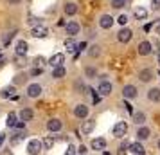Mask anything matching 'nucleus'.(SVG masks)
<instances>
[{
    "label": "nucleus",
    "instance_id": "40",
    "mask_svg": "<svg viewBox=\"0 0 160 155\" xmlns=\"http://www.w3.org/2000/svg\"><path fill=\"white\" fill-rule=\"evenodd\" d=\"M63 155H78V148L76 146H72V144H70V146L67 148V152Z\"/></svg>",
    "mask_w": 160,
    "mask_h": 155
},
{
    "label": "nucleus",
    "instance_id": "22",
    "mask_svg": "<svg viewBox=\"0 0 160 155\" xmlns=\"http://www.w3.org/2000/svg\"><path fill=\"white\" fill-rule=\"evenodd\" d=\"M138 80L142 83H149L153 80V70L151 69H142V70H138Z\"/></svg>",
    "mask_w": 160,
    "mask_h": 155
},
{
    "label": "nucleus",
    "instance_id": "44",
    "mask_svg": "<svg viewBox=\"0 0 160 155\" xmlns=\"http://www.w3.org/2000/svg\"><path fill=\"white\" fill-rule=\"evenodd\" d=\"M151 9L153 11H158L160 9V0H151Z\"/></svg>",
    "mask_w": 160,
    "mask_h": 155
},
{
    "label": "nucleus",
    "instance_id": "19",
    "mask_svg": "<svg viewBox=\"0 0 160 155\" xmlns=\"http://www.w3.org/2000/svg\"><path fill=\"white\" fill-rule=\"evenodd\" d=\"M15 92H16L15 85H8V87H4V89L0 90V97H4V99H13V97H15Z\"/></svg>",
    "mask_w": 160,
    "mask_h": 155
},
{
    "label": "nucleus",
    "instance_id": "46",
    "mask_svg": "<svg viewBox=\"0 0 160 155\" xmlns=\"http://www.w3.org/2000/svg\"><path fill=\"white\" fill-rule=\"evenodd\" d=\"M6 137H8V135H6V133H4V132L0 133V148L4 146V142H6Z\"/></svg>",
    "mask_w": 160,
    "mask_h": 155
},
{
    "label": "nucleus",
    "instance_id": "52",
    "mask_svg": "<svg viewBox=\"0 0 160 155\" xmlns=\"http://www.w3.org/2000/svg\"><path fill=\"white\" fill-rule=\"evenodd\" d=\"M157 148H158V150H160V139L157 141Z\"/></svg>",
    "mask_w": 160,
    "mask_h": 155
},
{
    "label": "nucleus",
    "instance_id": "45",
    "mask_svg": "<svg viewBox=\"0 0 160 155\" xmlns=\"http://www.w3.org/2000/svg\"><path fill=\"white\" fill-rule=\"evenodd\" d=\"M85 49H88V44H87V42H81V44H78V51L83 52Z\"/></svg>",
    "mask_w": 160,
    "mask_h": 155
},
{
    "label": "nucleus",
    "instance_id": "20",
    "mask_svg": "<svg viewBox=\"0 0 160 155\" xmlns=\"http://www.w3.org/2000/svg\"><path fill=\"white\" fill-rule=\"evenodd\" d=\"M18 117H20V121H23V123H29V121H32V117H34V112L25 106V108H22V110H20Z\"/></svg>",
    "mask_w": 160,
    "mask_h": 155
},
{
    "label": "nucleus",
    "instance_id": "26",
    "mask_svg": "<svg viewBox=\"0 0 160 155\" xmlns=\"http://www.w3.org/2000/svg\"><path fill=\"white\" fill-rule=\"evenodd\" d=\"M27 78H29L27 74H23V72H18V74L15 76V78H13V83H11V85H15V87H20V85H25V83H27Z\"/></svg>",
    "mask_w": 160,
    "mask_h": 155
},
{
    "label": "nucleus",
    "instance_id": "28",
    "mask_svg": "<svg viewBox=\"0 0 160 155\" xmlns=\"http://www.w3.org/2000/svg\"><path fill=\"white\" fill-rule=\"evenodd\" d=\"M65 76H67V69L63 65L52 69V78H54V80H61V78H65Z\"/></svg>",
    "mask_w": 160,
    "mask_h": 155
},
{
    "label": "nucleus",
    "instance_id": "27",
    "mask_svg": "<svg viewBox=\"0 0 160 155\" xmlns=\"http://www.w3.org/2000/svg\"><path fill=\"white\" fill-rule=\"evenodd\" d=\"M148 15H149V11H148L146 8H135V11H133L135 20H146V18H148Z\"/></svg>",
    "mask_w": 160,
    "mask_h": 155
},
{
    "label": "nucleus",
    "instance_id": "25",
    "mask_svg": "<svg viewBox=\"0 0 160 155\" xmlns=\"http://www.w3.org/2000/svg\"><path fill=\"white\" fill-rule=\"evenodd\" d=\"M131 121L135 123V125L138 126H142L146 123V114L142 110H138V112H133V116H131Z\"/></svg>",
    "mask_w": 160,
    "mask_h": 155
},
{
    "label": "nucleus",
    "instance_id": "31",
    "mask_svg": "<svg viewBox=\"0 0 160 155\" xmlns=\"http://www.w3.org/2000/svg\"><path fill=\"white\" fill-rule=\"evenodd\" d=\"M87 52L90 58H99L101 56V45H90Z\"/></svg>",
    "mask_w": 160,
    "mask_h": 155
},
{
    "label": "nucleus",
    "instance_id": "9",
    "mask_svg": "<svg viewBox=\"0 0 160 155\" xmlns=\"http://www.w3.org/2000/svg\"><path fill=\"white\" fill-rule=\"evenodd\" d=\"M122 96H124V99H135V97L138 96L137 87H135V85H131V83L124 85V87H122Z\"/></svg>",
    "mask_w": 160,
    "mask_h": 155
},
{
    "label": "nucleus",
    "instance_id": "10",
    "mask_svg": "<svg viewBox=\"0 0 160 155\" xmlns=\"http://www.w3.org/2000/svg\"><path fill=\"white\" fill-rule=\"evenodd\" d=\"M61 128H63V123H61V119L52 117V119H49V121H47V130H49V132L58 133V132H61Z\"/></svg>",
    "mask_w": 160,
    "mask_h": 155
},
{
    "label": "nucleus",
    "instance_id": "11",
    "mask_svg": "<svg viewBox=\"0 0 160 155\" xmlns=\"http://www.w3.org/2000/svg\"><path fill=\"white\" fill-rule=\"evenodd\" d=\"M27 52H29L27 40H18L15 44V54H18V56H27Z\"/></svg>",
    "mask_w": 160,
    "mask_h": 155
},
{
    "label": "nucleus",
    "instance_id": "51",
    "mask_svg": "<svg viewBox=\"0 0 160 155\" xmlns=\"http://www.w3.org/2000/svg\"><path fill=\"white\" fill-rule=\"evenodd\" d=\"M20 2H22V0H9V4H11V6H18Z\"/></svg>",
    "mask_w": 160,
    "mask_h": 155
},
{
    "label": "nucleus",
    "instance_id": "49",
    "mask_svg": "<svg viewBox=\"0 0 160 155\" xmlns=\"http://www.w3.org/2000/svg\"><path fill=\"white\" fill-rule=\"evenodd\" d=\"M151 27H153V23H146V25H144V31H146V33H149V31H151Z\"/></svg>",
    "mask_w": 160,
    "mask_h": 155
},
{
    "label": "nucleus",
    "instance_id": "3",
    "mask_svg": "<svg viewBox=\"0 0 160 155\" xmlns=\"http://www.w3.org/2000/svg\"><path fill=\"white\" fill-rule=\"evenodd\" d=\"M27 97H31V99H38V97L43 94V87L40 85V83H31V85H27Z\"/></svg>",
    "mask_w": 160,
    "mask_h": 155
},
{
    "label": "nucleus",
    "instance_id": "5",
    "mask_svg": "<svg viewBox=\"0 0 160 155\" xmlns=\"http://www.w3.org/2000/svg\"><path fill=\"white\" fill-rule=\"evenodd\" d=\"M112 90H113V85L108 81V80H104V81H99L97 85V94L101 97H108L112 94Z\"/></svg>",
    "mask_w": 160,
    "mask_h": 155
},
{
    "label": "nucleus",
    "instance_id": "24",
    "mask_svg": "<svg viewBox=\"0 0 160 155\" xmlns=\"http://www.w3.org/2000/svg\"><path fill=\"white\" fill-rule=\"evenodd\" d=\"M63 11H65L67 16L78 15V4H76V2H67L65 6H63Z\"/></svg>",
    "mask_w": 160,
    "mask_h": 155
},
{
    "label": "nucleus",
    "instance_id": "43",
    "mask_svg": "<svg viewBox=\"0 0 160 155\" xmlns=\"http://www.w3.org/2000/svg\"><path fill=\"white\" fill-rule=\"evenodd\" d=\"M87 152H88L87 144H81V146L78 148V155H87Z\"/></svg>",
    "mask_w": 160,
    "mask_h": 155
},
{
    "label": "nucleus",
    "instance_id": "50",
    "mask_svg": "<svg viewBox=\"0 0 160 155\" xmlns=\"http://www.w3.org/2000/svg\"><path fill=\"white\" fill-rule=\"evenodd\" d=\"M117 155H126V150H124V148H119V150H117Z\"/></svg>",
    "mask_w": 160,
    "mask_h": 155
},
{
    "label": "nucleus",
    "instance_id": "32",
    "mask_svg": "<svg viewBox=\"0 0 160 155\" xmlns=\"http://www.w3.org/2000/svg\"><path fill=\"white\" fill-rule=\"evenodd\" d=\"M13 63H15L16 69H23V67L27 65V56H18L16 54L15 59H13Z\"/></svg>",
    "mask_w": 160,
    "mask_h": 155
},
{
    "label": "nucleus",
    "instance_id": "29",
    "mask_svg": "<svg viewBox=\"0 0 160 155\" xmlns=\"http://www.w3.org/2000/svg\"><path fill=\"white\" fill-rule=\"evenodd\" d=\"M54 142H56V137H54V135H47V137H43V139H42L43 150H52V146H54Z\"/></svg>",
    "mask_w": 160,
    "mask_h": 155
},
{
    "label": "nucleus",
    "instance_id": "2",
    "mask_svg": "<svg viewBox=\"0 0 160 155\" xmlns=\"http://www.w3.org/2000/svg\"><path fill=\"white\" fill-rule=\"evenodd\" d=\"M131 38H133V31L126 25V27H121L119 33H117V42L119 44H130Z\"/></svg>",
    "mask_w": 160,
    "mask_h": 155
},
{
    "label": "nucleus",
    "instance_id": "37",
    "mask_svg": "<svg viewBox=\"0 0 160 155\" xmlns=\"http://www.w3.org/2000/svg\"><path fill=\"white\" fill-rule=\"evenodd\" d=\"M115 22L119 23V25L126 27V25H128V15H124V13H122V15H119V16L115 18Z\"/></svg>",
    "mask_w": 160,
    "mask_h": 155
},
{
    "label": "nucleus",
    "instance_id": "14",
    "mask_svg": "<svg viewBox=\"0 0 160 155\" xmlns=\"http://www.w3.org/2000/svg\"><path fill=\"white\" fill-rule=\"evenodd\" d=\"M65 31H67V34L68 36H78L79 34V31H81V25L78 22H74V20H70V22H67V25H65Z\"/></svg>",
    "mask_w": 160,
    "mask_h": 155
},
{
    "label": "nucleus",
    "instance_id": "18",
    "mask_svg": "<svg viewBox=\"0 0 160 155\" xmlns=\"http://www.w3.org/2000/svg\"><path fill=\"white\" fill-rule=\"evenodd\" d=\"M31 34L34 38H47L49 36V29L45 25H38V27H32L31 29Z\"/></svg>",
    "mask_w": 160,
    "mask_h": 155
},
{
    "label": "nucleus",
    "instance_id": "16",
    "mask_svg": "<svg viewBox=\"0 0 160 155\" xmlns=\"http://www.w3.org/2000/svg\"><path fill=\"white\" fill-rule=\"evenodd\" d=\"M128 152H130V153H133V155H144V153H146V150H144V146H142V142H140V141L130 142Z\"/></svg>",
    "mask_w": 160,
    "mask_h": 155
},
{
    "label": "nucleus",
    "instance_id": "15",
    "mask_svg": "<svg viewBox=\"0 0 160 155\" xmlns=\"http://www.w3.org/2000/svg\"><path fill=\"white\" fill-rule=\"evenodd\" d=\"M95 130V119H85L83 121V125H81V133H85V135H90V133Z\"/></svg>",
    "mask_w": 160,
    "mask_h": 155
},
{
    "label": "nucleus",
    "instance_id": "54",
    "mask_svg": "<svg viewBox=\"0 0 160 155\" xmlns=\"http://www.w3.org/2000/svg\"><path fill=\"white\" fill-rule=\"evenodd\" d=\"M158 65H160V52H158Z\"/></svg>",
    "mask_w": 160,
    "mask_h": 155
},
{
    "label": "nucleus",
    "instance_id": "47",
    "mask_svg": "<svg viewBox=\"0 0 160 155\" xmlns=\"http://www.w3.org/2000/svg\"><path fill=\"white\" fill-rule=\"evenodd\" d=\"M153 27H155V34H160V20H158V22H155Z\"/></svg>",
    "mask_w": 160,
    "mask_h": 155
},
{
    "label": "nucleus",
    "instance_id": "35",
    "mask_svg": "<svg viewBox=\"0 0 160 155\" xmlns=\"http://www.w3.org/2000/svg\"><path fill=\"white\" fill-rule=\"evenodd\" d=\"M65 49H67L68 52H74V51H78V44H76V42L72 40V36L68 38V40H65Z\"/></svg>",
    "mask_w": 160,
    "mask_h": 155
},
{
    "label": "nucleus",
    "instance_id": "8",
    "mask_svg": "<svg viewBox=\"0 0 160 155\" xmlns=\"http://www.w3.org/2000/svg\"><path fill=\"white\" fill-rule=\"evenodd\" d=\"M137 52L140 54V56H149V54L153 52L151 42H149V40H142V42L138 44V47H137Z\"/></svg>",
    "mask_w": 160,
    "mask_h": 155
},
{
    "label": "nucleus",
    "instance_id": "33",
    "mask_svg": "<svg viewBox=\"0 0 160 155\" xmlns=\"http://www.w3.org/2000/svg\"><path fill=\"white\" fill-rule=\"evenodd\" d=\"M85 78H88V80L97 78V69L95 67H85Z\"/></svg>",
    "mask_w": 160,
    "mask_h": 155
},
{
    "label": "nucleus",
    "instance_id": "1",
    "mask_svg": "<svg viewBox=\"0 0 160 155\" xmlns=\"http://www.w3.org/2000/svg\"><path fill=\"white\" fill-rule=\"evenodd\" d=\"M112 133H113V137H117V139H124L128 135V123L126 121H117L115 125H113Z\"/></svg>",
    "mask_w": 160,
    "mask_h": 155
},
{
    "label": "nucleus",
    "instance_id": "41",
    "mask_svg": "<svg viewBox=\"0 0 160 155\" xmlns=\"http://www.w3.org/2000/svg\"><path fill=\"white\" fill-rule=\"evenodd\" d=\"M42 72H43V70H42V67H34V69H31L29 76H40Z\"/></svg>",
    "mask_w": 160,
    "mask_h": 155
},
{
    "label": "nucleus",
    "instance_id": "7",
    "mask_svg": "<svg viewBox=\"0 0 160 155\" xmlns=\"http://www.w3.org/2000/svg\"><path fill=\"white\" fill-rule=\"evenodd\" d=\"M113 23H115V18L112 15H101L99 16V27H101V29L108 31V29L113 27Z\"/></svg>",
    "mask_w": 160,
    "mask_h": 155
},
{
    "label": "nucleus",
    "instance_id": "30",
    "mask_svg": "<svg viewBox=\"0 0 160 155\" xmlns=\"http://www.w3.org/2000/svg\"><path fill=\"white\" fill-rule=\"evenodd\" d=\"M18 121H20V117H18V114H15V112H11L8 116V121H6V125L9 126V128H15L16 125H18Z\"/></svg>",
    "mask_w": 160,
    "mask_h": 155
},
{
    "label": "nucleus",
    "instance_id": "13",
    "mask_svg": "<svg viewBox=\"0 0 160 155\" xmlns=\"http://www.w3.org/2000/svg\"><path fill=\"white\" fill-rule=\"evenodd\" d=\"M47 63H49L52 69H54V67H61L65 63V54H63V52H56V54H52L51 58H49Z\"/></svg>",
    "mask_w": 160,
    "mask_h": 155
},
{
    "label": "nucleus",
    "instance_id": "23",
    "mask_svg": "<svg viewBox=\"0 0 160 155\" xmlns=\"http://www.w3.org/2000/svg\"><path fill=\"white\" fill-rule=\"evenodd\" d=\"M25 137H27V133L25 132H15L11 137H9V142H11V146H16V144H20Z\"/></svg>",
    "mask_w": 160,
    "mask_h": 155
},
{
    "label": "nucleus",
    "instance_id": "39",
    "mask_svg": "<svg viewBox=\"0 0 160 155\" xmlns=\"http://www.w3.org/2000/svg\"><path fill=\"white\" fill-rule=\"evenodd\" d=\"M27 22H29L31 25H32V27H38V25H42V22H40V18H36V16H31V18L27 20Z\"/></svg>",
    "mask_w": 160,
    "mask_h": 155
},
{
    "label": "nucleus",
    "instance_id": "34",
    "mask_svg": "<svg viewBox=\"0 0 160 155\" xmlns=\"http://www.w3.org/2000/svg\"><path fill=\"white\" fill-rule=\"evenodd\" d=\"M110 6L113 9H122L128 6V0H110Z\"/></svg>",
    "mask_w": 160,
    "mask_h": 155
},
{
    "label": "nucleus",
    "instance_id": "12",
    "mask_svg": "<svg viewBox=\"0 0 160 155\" xmlns=\"http://www.w3.org/2000/svg\"><path fill=\"white\" fill-rule=\"evenodd\" d=\"M106 139L104 137H95V139H92V142H90V148L94 150V152H104L106 150Z\"/></svg>",
    "mask_w": 160,
    "mask_h": 155
},
{
    "label": "nucleus",
    "instance_id": "38",
    "mask_svg": "<svg viewBox=\"0 0 160 155\" xmlns=\"http://www.w3.org/2000/svg\"><path fill=\"white\" fill-rule=\"evenodd\" d=\"M124 110H126V112H128V114H130V116H133V112H135V110H133V105H131L130 103V99H124Z\"/></svg>",
    "mask_w": 160,
    "mask_h": 155
},
{
    "label": "nucleus",
    "instance_id": "21",
    "mask_svg": "<svg viewBox=\"0 0 160 155\" xmlns=\"http://www.w3.org/2000/svg\"><path fill=\"white\" fill-rule=\"evenodd\" d=\"M148 99L151 103H158L160 101V87H151L148 90Z\"/></svg>",
    "mask_w": 160,
    "mask_h": 155
},
{
    "label": "nucleus",
    "instance_id": "4",
    "mask_svg": "<svg viewBox=\"0 0 160 155\" xmlns=\"http://www.w3.org/2000/svg\"><path fill=\"white\" fill-rule=\"evenodd\" d=\"M74 116L78 119H88V116H90V106L88 105H85V103H79V105H76L74 106Z\"/></svg>",
    "mask_w": 160,
    "mask_h": 155
},
{
    "label": "nucleus",
    "instance_id": "48",
    "mask_svg": "<svg viewBox=\"0 0 160 155\" xmlns=\"http://www.w3.org/2000/svg\"><path fill=\"white\" fill-rule=\"evenodd\" d=\"M4 63H6V56H4V52L0 51V67L4 65Z\"/></svg>",
    "mask_w": 160,
    "mask_h": 155
},
{
    "label": "nucleus",
    "instance_id": "42",
    "mask_svg": "<svg viewBox=\"0 0 160 155\" xmlns=\"http://www.w3.org/2000/svg\"><path fill=\"white\" fill-rule=\"evenodd\" d=\"M16 34V31H13V33H6V36H4V44H9L11 42V38Z\"/></svg>",
    "mask_w": 160,
    "mask_h": 155
},
{
    "label": "nucleus",
    "instance_id": "17",
    "mask_svg": "<svg viewBox=\"0 0 160 155\" xmlns=\"http://www.w3.org/2000/svg\"><path fill=\"white\" fill-rule=\"evenodd\" d=\"M151 137V130L148 128V126H138V130H137V141H140V142H144V141H148Z\"/></svg>",
    "mask_w": 160,
    "mask_h": 155
},
{
    "label": "nucleus",
    "instance_id": "6",
    "mask_svg": "<svg viewBox=\"0 0 160 155\" xmlns=\"http://www.w3.org/2000/svg\"><path fill=\"white\" fill-rule=\"evenodd\" d=\"M43 150V144L40 139H31L27 142V153L29 155H40V152Z\"/></svg>",
    "mask_w": 160,
    "mask_h": 155
},
{
    "label": "nucleus",
    "instance_id": "53",
    "mask_svg": "<svg viewBox=\"0 0 160 155\" xmlns=\"http://www.w3.org/2000/svg\"><path fill=\"white\" fill-rule=\"evenodd\" d=\"M102 153H104V155H112V153H110V152H106V150H104V152H102Z\"/></svg>",
    "mask_w": 160,
    "mask_h": 155
},
{
    "label": "nucleus",
    "instance_id": "36",
    "mask_svg": "<svg viewBox=\"0 0 160 155\" xmlns=\"http://www.w3.org/2000/svg\"><path fill=\"white\" fill-rule=\"evenodd\" d=\"M47 61H49V59H45L43 56H36V58L32 59V65H34V67H43Z\"/></svg>",
    "mask_w": 160,
    "mask_h": 155
}]
</instances>
